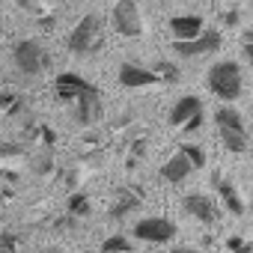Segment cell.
Here are the masks:
<instances>
[{"label":"cell","instance_id":"obj_1","mask_svg":"<svg viewBox=\"0 0 253 253\" xmlns=\"http://www.w3.org/2000/svg\"><path fill=\"white\" fill-rule=\"evenodd\" d=\"M101 42H104V21H101V15H95V12H86V15L72 27V33H69V39H66V45H69V51H72L75 57H89V54H95V51L101 48Z\"/></svg>","mask_w":253,"mask_h":253},{"label":"cell","instance_id":"obj_2","mask_svg":"<svg viewBox=\"0 0 253 253\" xmlns=\"http://www.w3.org/2000/svg\"><path fill=\"white\" fill-rule=\"evenodd\" d=\"M206 86L211 89V95H217L223 104H232L241 95V66L235 60H220L209 69L206 75Z\"/></svg>","mask_w":253,"mask_h":253},{"label":"cell","instance_id":"obj_3","mask_svg":"<svg viewBox=\"0 0 253 253\" xmlns=\"http://www.w3.org/2000/svg\"><path fill=\"white\" fill-rule=\"evenodd\" d=\"M12 63H15V69L21 72V75H27V78H36V75H42L45 69H48V51L36 42V39H21V42H15V48H12Z\"/></svg>","mask_w":253,"mask_h":253},{"label":"cell","instance_id":"obj_4","mask_svg":"<svg viewBox=\"0 0 253 253\" xmlns=\"http://www.w3.org/2000/svg\"><path fill=\"white\" fill-rule=\"evenodd\" d=\"M110 24L125 39H140L143 36V15H140L137 0H116L113 12H110Z\"/></svg>","mask_w":253,"mask_h":253},{"label":"cell","instance_id":"obj_5","mask_svg":"<svg viewBox=\"0 0 253 253\" xmlns=\"http://www.w3.org/2000/svg\"><path fill=\"white\" fill-rule=\"evenodd\" d=\"M179 232V226L170 220V217H143L134 223V238L137 241H146V244H167L173 241Z\"/></svg>","mask_w":253,"mask_h":253},{"label":"cell","instance_id":"obj_6","mask_svg":"<svg viewBox=\"0 0 253 253\" xmlns=\"http://www.w3.org/2000/svg\"><path fill=\"white\" fill-rule=\"evenodd\" d=\"M220 45H223V33L206 27L203 36H197V39H191V42H173V54L182 57V60H191V57L214 54V51H220Z\"/></svg>","mask_w":253,"mask_h":253},{"label":"cell","instance_id":"obj_7","mask_svg":"<svg viewBox=\"0 0 253 253\" xmlns=\"http://www.w3.org/2000/svg\"><path fill=\"white\" fill-rule=\"evenodd\" d=\"M116 78H119V86H125V89H143V86L161 84L152 69H146V66H140V63H134V60L122 63L119 72H116Z\"/></svg>","mask_w":253,"mask_h":253},{"label":"cell","instance_id":"obj_8","mask_svg":"<svg viewBox=\"0 0 253 253\" xmlns=\"http://www.w3.org/2000/svg\"><path fill=\"white\" fill-rule=\"evenodd\" d=\"M89 89H95V86H92L84 75H78V72H60L57 81H54V92H57L60 101H78V98L86 95Z\"/></svg>","mask_w":253,"mask_h":253},{"label":"cell","instance_id":"obj_9","mask_svg":"<svg viewBox=\"0 0 253 253\" xmlns=\"http://www.w3.org/2000/svg\"><path fill=\"white\" fill-rule=\"evenodd\" d=\"M182 206H185V211H188L197 223H203V226H214L217 217H220L214 200L206 197V194H188V197L182 200Z\"/></svg>","mask_w":253,"mask_h":253},{"label":"cell","instance_id":"obj_10","mask_svg":"<svg viewBox=\"0 0 253 253\" xmlns=\"http://www.w3.org/2000/svg\"><path fill=\"white\" fill-rule=\"evenodd\" d=\"M170 30L176 36V42H191L197 36H203V15H173L170 18Z\"/></svg>","mask_w":253,"mask_h":253},{"label":"cell","instance_id":"obj_11","mask_svg":"<svg viewBox=\"0 0 253 253\" xmlns=\"http://www.w3.org/2000/svg\"><path fill=\"white\" fill-rule=\"evenodd\" d=\"M75 119L81 125H92V122L101 119V95H98V89H89L86 95H81L75 101Z\"/></svg>","mask_w":253,"mask_h":253},{"label":"cell","instance_id":"obj_12","mask_svg":"<svg viewBox=\"0 0 253 253\" xmlns=\"http://www.w3.org/2000/svg\"><path fill=\"white\" fill-rule=\"evenodd\" d=\"M197 113H203V101H200L197 95H182V98L170 107V122L185 128V125H188Z\"/></svg>","mask_w":253,"mask_h":253},{"label":"cell","instance_id":"obj_13","mask_svg":"<svg viewBox=\"0 0 253 253\" xmlns=\"http://www.w3.org/2000/svg\"><path fill=\"white\" fill-rule=\"evenodd\" d=\"M191 173H194V167H191V161H188L182 152H176L173 158H167V161L161 164V179H164V182H170V185L185 182Z\"/></svg>","mask_w":253,"mask_h":253},{"label":"cell","instance_id":"obj_14","mask_svg":"<svg viewBox=\"0 0 253 253\" xmlns=\"http://www.w3.org/2000/svg\"><path fill=\"white\" fill-rule=\"evenodd\" d=\"M214 125H217V131H241V134H247L244 116H241L232 104H220V107L214 110Z\"/></svg>","mask_w":253,"mask_h":253},{"label":"cell","instance_id":"obj_15","mask_svg":"<svg viewBox=\"0 0 253 253\" xmlns=\"http://www.w3.org/2000/svg\"><path fill=\"white\" fill-rule=\"evenodd\" d=\"M214 185H217V194H220L223 209H226L229 214H244V200L238 197L235 185H232V182H226V179H220V176H214Z\"/></svg>","mask_w":253,"mask_h":253},{"label":"cell","instance_id":"obj_16","mask_svg":"<svg viewBox=\"0 0 253 253\" xmlns=\"http://www.w3.org/2000/svg\"><path fill=\"white\" fill-rule=\"evenodd\" d=\"M140 209V197L134 194V191H119L116 194V203L110 206V217L113 220H122V217H128L131 211H137Z\"/></svg>","mask_w":253,"mask_h":253},{"label":"cell","instance_id":"obj_17","mask_svg":"<svg viewBox=\"0 0 253 253\" xmlns=\"http://www.w3.org/2000/svg\"><path fill=\"white\" fill-rule=\"evenodd\" d=\"M152 72L158 75V81H161V84H179V78H182L179 66H176V63H170V60H158V63L152 66Z\"/></svg>","mask_w":253,"mask_h":253},{"label":"cell","instance_id":"obj_18","mask_svg":"<svg viewBox=\"0 0 253 253\" xmlns=\"http://www.w3.org/2000/svg\"><path fill=\"white\" fill-rule=\"evenodd\" d=\"M220 143L226 152H235V155L247 152V134H241V131H220Z\"/></svg>","mask_w":253,"mask_h":253},{"label":"cell","instance_id":"obj_19","mask_svg":"<svg viewBox=\"0 0 253 253\" xmlns=\"http://www.w3.org/2000/svg\"><path fill=\"white\" fill-rule=\"evenodd\" d=\"M66 206H69V214H72V217H89V211H92L89 197H86V194H81V191H78V194H72Z\"/></svg>","mask_w":253,"mask_h":253},{"label":"cell","instance_id":"obj_20","mask_svg":"<svg viewBox=\"0 0 253 253\" xmlns=\"http://www.w3.org/2000/svg\"><path fill=\"white\" fill-rule=\"evenodd\" d=\"M131 250H134V244L125 235H107L101 241V253H131Z\"/></svg>","mask_w":253,"mask_h":253},{"label":"cell","instance_id":"obj_21","mask_svg":"<svg viewBox=\"0 0 253 253\" xmlns=\"http://www.w3.org/2000/svg\"><path fill=\"white\" fill-rule=\"evenodd\" d=\"M179 152L191 161L194 170H203V167H206V149H203V146H197V143H182Z\"/></svg>","mask_w":253,"mask_h":253},{"label":"cell","instance_id":"obj_22","mask_svg":"<svg viewBox=\"0 0 253 253\" xmlns=\"http://www.w3.org/2000/svg\"><path fill=\"white\" fill-rule=\"evenodd\" d=\"M0 110L3 113H18L21 110V98L15 92H0Z\"/></svg>","mask_w":253,"mask_h":253},{"label":"cell","instance_id":"obj_23","mask_svg":"<svg viewBox=\"0 0 253 253\" xmlns=\"http://www.w3.org/2000/svg\"><path fill=\"white\" fill-rule=\"evenodd\" d=\"M0 253H18V235L15 232H0Z\"/></svg>","mask_w":253,"mask_h":253},{"label":"cell","instance_id":"obj_24","mask_svg":"<svg viewBox=\"0 0 253 253\" xmlns=\"http://www.w3.org/2000/svg\"><path fill=\"white\" fill-rule=\"evenodd\" d=\"M226 244H229L235 253H250V247H253V241H250V244H244V238H238V235H232Z\"/></svg>","mask_w":253,"mask_h":253},{"label":"cell","instance_id":"obj_25","mask_svg":"<svg viewBox=\"0 0 253 253\" xmlns=\"http://www.w3.org/2000/svg\"><path fill=\"white\" fill-rule=\"evenodd\" d=\"M241 54H244V60L253 66V33H247V36H244V48H241Z\"/></svg>","mask_w":253,"mask_h":253},{"label":"cell","instance_id":"obj_26","mask_svg":"<svg viewBox=\"0 0 253 253\" xmlns=\"http://www.w3.org/2000/svg\"><path fill=\"white\" fill-rule=\"evenodd\" d=\"M200 125H203V113H197V116H194V119H191V122L185 125V131H197Z\"/></svg>","mask_w":253,"mask_h":253},{"label":"cell","instance_id":"obj_27","mask_svg":"<svg viewBox=\"0 0 253 253\" xmlns=\"http://www.w3.org/2000/svg\"><path fill=\"white\" fill-rule=\"evenodd\" d=\"M223 21H226V24H229V27H232V24H235V21H238V12H223Z\"/></svg>","mask_w":253,"mask_h":253},{"label":"cell","instance_id":"obj_28","mask_svg":"<svg viewBox=\"0 0 253 253\" xmlns=\"http://www.w3.org/2000/svg\"><path fill=\"white\" fill-rule=\"evenodd\" d=\"M170 253H197V250H194V247H173Z\"/></svg>","mask_w":253,"mask_h":253}]
</instances>
